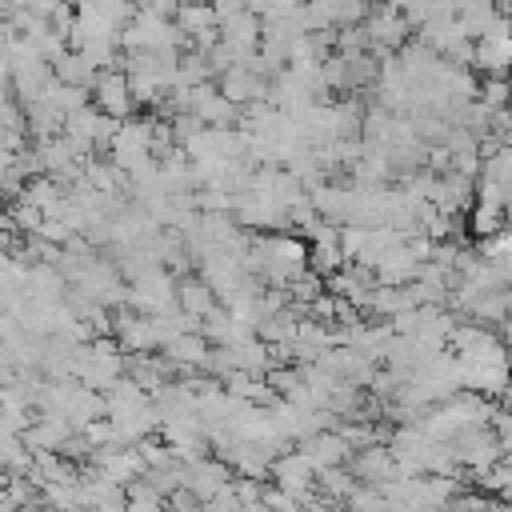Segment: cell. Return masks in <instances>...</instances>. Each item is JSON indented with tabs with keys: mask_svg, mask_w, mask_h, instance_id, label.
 Returning <instances> with one entry per match:
<instances>
[{
	"mask_svg": "<svg viewBox=\"0 0 512 512\" xmlns=\"http://www.w3.org/2000/svg\"><path fill=\"white\" fill-rule=\"evenodd\" d=\"M296 444H300V452L312 460V468H316V472L348 460V444H344L332 428H320V432H312V436H304V440H296Z\"/></svg>",
	"mask_w": 512,
	"mask_h": 512,
	"instance_id": "7",
	"label": "cell"
},
{
	"mask_svg": "<svg viewBox=\"0 0 512 512\" xmlns=\"http://www.w3.org/2000/svg\"><path fill=\"white\" fill-rule=\"evenodd\" d=\"M52 76L60 80V84H76V88H92V80H96V68L76 52V48H64L56 60H52Z\"/></svg>",
	"mask_w": 512,
	"mask_h": 512,
	"instance_id": "9",
	"label": "cell"
},
{
	"mask_svg": "<svg viewBox=\"0 0 512 512\" xmlns=\"http://www.w3.org/2000/svg\"><path fill=\"white\" fill-rule=\"evenodd\" d=\"M148 136H152V120H140V116H128L112 128V140H108V152H112V164L128 176L136 168H144L152 160V148H148Z\"/></svg>",
	"mask_w": 512,
	"mask_h": 512,
	"instance_id": "1",
	"label": "cell"
},
{
	"mask_svg": "<svg viewBox=\"0 0 512 512\" xmlns=\"http://www.w3.org/2000/svg\"><path fill=\"white\" fill-rule=\"evenodd\" d=\"M216 92H220L228 104L248 108V104L268 100V80H264L260 72H252L248 64H232V68H224V72L216 76Z\"/></svg>",
	"mask_w": 512,
	"mask_h": 512,
	"instance_id": "3",
	"label": "cell"
},
{
	"mask_svg": "<svg viewBox=\"0 0 512 512\" xmlns=\"http://www.w3.org/2000/svg\"><path fill=\"white\" fill-rule=\"evenodd\" d=\"M304 0H276V8H300Z\"/></svg>",
	"mask_w": 512,
	"mask_h": 512,
	"instance_id": "13",
	"label": "cell"
},
{
	"mask_svg": "<svg viewBox=\"0 0 512 512\" xmlns=\"http://www.w3.org/2000/svg\"><path fill=\"white\" fill-rule=\"evenodd\" d=\"M348 472L356 476V484H384V480H396V456L388 452V444H368V448H356L348 452Z\"/></svg>",
	"mask_w": 512,
	"mask_h": 512,
	"instance_id": "5",
	"label": "cell"
},
{
	"mask_svg": "<svg viewBox=\"0 0 512 512\" xmlns=\"http://www.w3.org/2000/svg\"><path fill=\"white\" fill-rule=\"evenodd\" d=\"M88 96H92V108H100L112 120H128L136 112V100L128 92V76L120 68H100L92 88H88Z\"/></svg>",
	"mask_w": 512,
	"mask_h": 512,
	"instance_id": "2",
	"label": "cell"
},
{
	"mask_svg": "<svg viewBox=\"0 0 512 512\" xmlns=\"http://www.w3.org/2000/svg\"><path fill=\"white\" fill-rule=\"evenodd\" d=\"M164 512H208V508L200 500H192L188 488H176V492L164 496Z\"/></svg>",
	"mask_w": 512,
	"mask_h": 512,
	"instance_id": "12",
	"label": "cell"
},
{
	"mask_svg": "<svg viewBox=\"0 0 512 512\" xmlns=\"http://www.w3.org/2000/svg\"><path fill=\"white\" fill-rule=\"evenodd\" d=\"M500 228H504V204L476 200V204H472V232L484 240V236H492V232H500Z\"/></svg>",
	"mask_w": 512,
	"mask_h": 512,
	"instance_id": "10",
	"label": "cell"
},
{
	"mask_svg": "<svg viewBox=\"0 0 512 512\" xmlns=\"http://www.w3.org/2000/svg\"><path fill=\"white\" fill-rule=\"evenodd\" d=\"M344 508L348 512H388L376 484H352V492L344 496Z\"/></svg>",
	"mask_w": 512,
	"mask_h": 512,
	"instance_id": "11",
	"label": "cell"
},
{
	"mask_svg": "<svg viewBox=\"0 0 512 512\" xmlns=\"http://www.w3.org/2000/svg\"><path fill=\"white\" fill-rule=\"evenodd\" d=\"M228 480H232V468H228L224 460H216V456H196V460L184 464V480H180V488H188V496L204 504V500L216 496Z\"/></svg>",
	"mask_w": 512,
	"mask_h": 512,
	"instance_id": "4",
	"label": "cell"
},
{
	"mask_svg": "<svg viewBox=\"0 0 512 512\" xmlns=\"http://www.w3.org/2000/svg\"><path fill=\"white\" fill-rule=\"evenodd\" d=\"M204 352H208V340L200 332H176L160 344V356H168L180 368V376H192V368L204 364Z\"/></svg>",
	"mask_w": 512,
	"mask_h": 512,
	"instance_id": "6",
	"label": "cell"
},
{
	"mask_svg": "<svg viewBox=\"0 0 512 512\" xmlns=\"http://www.w3.org/2000/svg\"><path fill=\"white\" fill-rule=\"evenodd\" d=\"M176 308L200 324V316H204L208 308H216V292H212L200 276H180V280H176Z\"/></svg>",
	"mask_w": 512,
	"mask_h": 512,
	"instance_id": "8",
	"label": "cell"
}]
</instances>
